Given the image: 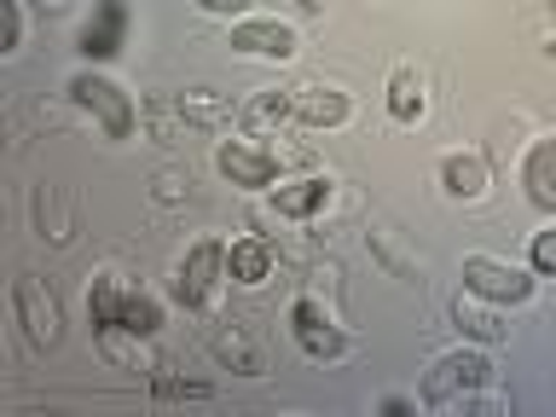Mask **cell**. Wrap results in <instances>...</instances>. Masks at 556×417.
I'll use <instances>...</instances> for the list:
<instances>
[{"instance_id":"1","label":"cell","mask_w":556,"mask_h":417,"mask_svg":"<svg viewBox=\"0 0 556 417\" xmlns=\"http://www.w3.org/2000/svg\"><path fill=\"white\" fill-rule=\"evenodd\" d=\"M232 243L226 238H198L191 250L180 255V273H174V295L191 307V313H215L220 290L232 285V267H226Z\"/></svg>"},{"instance_id":"2","label":"cell","mask_w":556,"mask_h":417,"mask_svg":"<svg viewBox=\"0 0 556 417\" xmlns=\"http://www.w3.org/2000/svg\"><path fill=\"white\" fill-rule=\"evenodd\" d=\"M493 354H486L481 342H464V348H452V354L441 359H429V371H424V400L429 406H446V400H458V394H476V389H493Z\"/></svg>"},{"instance_id":"3","label":"cell","mask_w":556,"mask_h":417,"mask_svg":"<svg viewBox=\"0 0 556 417\" xmlns=\"http://www.w3.org/2000/svg\"><path fill=\"white\" fill-rule=\"evenodd\" d=\"M70 99H76L81 111L93 116L111 139H134V128H139V104H134L128 87L111 81L104 70H76V76H70Z\"/></svg>"},{"instance_id":"4","label":"cell","mask_w":556,"mask_h":417,"mask_svg":"<svg viewBox=\"0 0 556 417\" xmlns=\"http://www.w3.org/2000/svg\"><path fill=\"white\" fill-rule=\"evenodd\" d=\"M464 290H476L486 295V302H498V307H521V302H533V290H539V273L533 267H516V261H504V255H464Z\"/></svg>"},{"instance_id":"5","label":"cell","mask_w":556,"mask_h":417,"mask_svg":"<svg viewBox=\"0 0 556 417\" xmlns=\"http://www.w3.org/2000/svg\"><path fill=\"white\" fill-rule=\"evenodd\" d=\"M174 122L203 128V134H220V128L238 122V111H232V99L215 93V87H186V93H168L163 104H156V134L174 139Z\"/></svg>"},{"instance_id":"6","label":"cell","mask_w":556,"mask_h":417,"mask_svg":"<svg viewBox=\"0 0 556 417\" xmlns=\"http://www.w3.org/2000/svg\"><path fill=\"white\" fill-rule=\"evenodd\" d=\"M290 330H295V342H302L307 359H342L348 348H354V337H348L342 319H337V307H325L319 295H295Z\"/></svg>"},{"instance_id":"7","label":"cell","mask_w":556,"mask_h":417,"mask_svg":"<svg viewBox=\"0 0 556 417\" xmlns=\"http://www.w3.org/2000/svg\"><path fill=\"white\" fill-rule=\"evenodd\" d=\"M12 319L24 325V337L35 348H59V337H64V313H59L52 290L35 273H17L12 278Z\"/></svg>"},{"instance_id":"8","label":"cell","mask_w":556,"mask_h":417,"mask_svg":"<svg viewBox=\"0 0 556 417\" xmlns=\"http://www.w3.org/2000/svg\"><path fill=\"white\" fill-rule=\"evenodd\" d=\"M232 52H243V59H273L285 64L302 52V35H295V24H285V17H232Z\"/></svg>"},{"instance_id":"9","label":"cell","mask_w":556,"mask_h":417,"mask_svg":"<svg viewBox=\"0 0 556 417\" xmlns=\"http://www.w3.org/2000/svg\"><path fill=\"white\" fill-rule=\"evenodd\" d=\"M215 168L232 186H243V191L278 186V151L273 146H255V139H226V146L215 151Z\"/></svg>"},{"instance_id":"10","label":"cell","mask_w":556,"mask_h":417,"mask_svg":"<svg viewBox=\"0 0 556 417\" xmlns=\"http://www.w3.org/2000/svg\"><path fill=\"white\" fill-rule=\"evenodd\" d=\"M290 111L302 128H342L348 116H354V99L342 93V87L330 81H295L290 87Z\"/></svg>"},{"instance_id":"11","label":"cell","mask_w":556,"mask_h":417,"mask_svg":"<svg viewBox=\"0 0 556 417\" xmlns=\"http://www.w3.org/2000/svg\"><path fill=\"white\" fill-rule=\"evenodd\" d=\"M452 325L464 330V342H481V348L510 342V325H504L498 302H486V295H476V290H458V295H452Z\"/></svg>"},{"instance_id":"12","label":"cell","mask_w":556,"mask_h":417,"mask_svg":"<svg viewBox=\"0 0 556 417\" xmlns=\"http://www.w3.org/2000/svg\"><path fill=\"white\" fill-rule=\"evenodd\" d=\"M330 198H337V180L330 174H307V180H278L273 186V208L285 220H313V215H325L330 208Z\"/></svg>"},{"instance_id":"13","label":"cell","mask_w":556,"mask_h":417,"mask_svg":"<svg viewBox=\"0 0 556 417\" xmlns=\"http://www.w3.org/2000/svg\"><path fill=\"white\" fill-rule=\"evenodd\" d=\"M122 35H128V0H93V17H87V29H81V52L93 64L116 59Z\"/></svg>"},{"instance_id":"14","label":"cell","mask_w":556,"mask_h":417,"mask_svg":"<svg viewBox=\"0 0 556 417\" xmlns=\"http://www.w3.org/2000/svg\"><path fill=\"white\" fill-rule=\"evenodd\" d=\"M521 186H528V203L556 215V134L533 139L528 156H521Z\"/></svg>"},{"instance_id":"15","label":"cell","mask_w":556,"mask_h":417,"mask_svg":"<svg viewBox=\"0 0 556 417\" xmlns=\"http://www.w3.org/2000/svg\"><path fill=\"white\" fill-rule=\"evenodd\" d=\"M429 111V93H424V70L417 64H394L389 70V116L400 128H417Z\"/></svg>"},{"instance_id":"16","label":"cell","mask_w":556,"mask_h":417,"mask_svg":"<svg viewBox=\"0 0 556 417\" xmlns=\"http://www.w3.org/2000/svg\"><path fill=\"white\" fill-rule=\"evenodd\" d=\"M441 186H446V198H458V203L486 198V156L481 151H446L441 156Z\"/></svg>"},{"instance_id":"17","label":"cell","mask_w":556,"mask_h":417,"mask_svg":"<svg viewBox=\"0 0 556 417\" xmlns=\"http://www.w3.org/2000/svg\"><path fill=\"white\" fill-rule=\"evenodd\" d=\"M273 261H278V243L273 238H232V255H226V267H232V285H267L273 278Z\"/></svg>"},{"instance_id":"18","label":"cell","mask_w":556,"mask_h":417,"mask_svg":"<svg viewBox=\"0 0 556 417\" xmlns=\"http://www.w3.org/2000/svg\"><path fill=\"white\" fill-rule=\"evenodd\" d=\"M128 278L122 273H99L93 285H87V319H93V330H116L122 325V307H128Z\"/></svg>"},{"instance_id":"19","label":"cell","mask_w":556,"mask_h":417,"mask_svg":"<svg viewBox=\"0 0 556 417\" xmlns=\"http://www.w3.org/2000/svg\"><path fill=\"white\" fill-rule=\"evenodd\" d=\"M208 348H215V359L232 365L238 377H261V371H267V359H261V348L250 342V330H243V325H215Z\"/></svg>"},{"instance_id":"20","label":"cell","mask_w":556,"mask_h":417,"mask_svg":"<svg viewBox=\"0 0 556 417\" xmlns=\"http://www.w3.org/2000/svg\"><path fill=\"white\" fill-rule=\"evenodd\" d=\"M35 226H41V238H52L59 250H64L70 238H76V220H70L59 186H35Z\"/></svg>"},{"instance_id":"21","label":"cell","mask_w":556,"mask_h":417,"mask_svg":"<svg viewBox=\"0 0 556 417\" xmlns=\"http://www.w3.org/2000/svg\"><path fill=\"white\" fill-rule=\"evenodd\" d=\"M238 122H243L250 134H261V128H285V122H295V111H290V87H273V93H255V99L238 111Z\"/></svg>"},{"instance_id":"22","label":"cell","mask_w":556,"mask_h":417,"mask_svg":"<svg viewBox=\"0 0 556 417\" xmlns=\"http://www.w3.org/2000/svg\"><path fill=\"white\" fill-rule=\"evenodd\" d=\"M116 330H128V337H156L163 330V302H156L151 290H128V307H122V325Z\"/></svg>"},{"instance_id":"23","label":"cell","mask_w":556,"mask_h":417,"mask_svg":"<svg viewBox=\"0 0 556 417\" xmlns=\"http://www.w3.org/2000/svg\"><path fill=\"white\" fill-rule=\"evenodd\" d=\"M151 394L156 400H208V382H191V377H174L168 365H151Z\"/></svg>"},{"instance_id":"24","label":"cell","mask_w":556,"mask_h":417,"mask_svg":"<svg viewBox=\"0 0 556 417\" xmlns=\"http://www.w3.org/2000/svg\"><path fill=\"white\" fill-rule=\"evenodd\" d=\"M528 267H533L539 278H556V226L533 232V243H528Z\"/></svg>"},{"instance_id":"25","label":"cell","mask_w":556,"mask_h":417,"mask_svg":"<svg viewBox=\"0 0 556 417\" xmlns=\"http://www.w3.org/2000/svg\"><path fill=\"white\" fill-rule=\"evenodd\" d=\"M24 29H29L24 0H7V47H0V52H17V47H24Z\"/></svg>"},{"instance_id":"26","label":"cell","mask_w":556,"mask_h":417,"mask_svg":"<svg viewBox=\"0 0 556 417\" xmlns=\"http://www.w3.org/2000/svg\"><path fill=\"white\" fill-rule=\"evenodd\" d=\"M198 12H215V17H250L255 0H191Z\"/></svg>"},{"instance_id":"27","label":"cell","mask_w":556,"mask_h":417,"mask_svg":"<svg viewBox=\"0 0 556 417\" xmlns=\"http://www.w3.org/2000/svg\"><path fill=\"white\" fill-rule=\"evenodd\" d=\"M382 412H389V417H406V412H417V400H412V394H389V400H382Z\"/></svg>"},{"instance_id":"28","label":"cell","mask_w":556,"mask_h":417,"mask_svg":"<svg viewBox=\"0 0 556 417\" xmlns=\"http://www.w3.org/2000/svg\"><path fill=\"white\" fill-rule=\"evenodd\" d=\"M156 198H180V174H156Z\"/></svg>"},{"instance_id":"29","label":"cell","mask_w":556,"mask_h":417,"mask_svg":"<svg viewBox=\"0 0 556 417\" xmlns=\"http://www.w3.org/2000/svg\"><path fill=\"white\" fill-rule=\"evenodd\" d=\"M35 7H41V12H52V17H59V12H70V7H76V0H35Z\"/></svg>"},{"instance_id":"30","label":"cell","mask_w":556,"mask_h":417,"mask_svg":"<svg viewBox=\"0 0 556 417\" xmlns=\"http://www.w3.org/2000/svg\"><path fill=\"white\" fill-rule=\"evenodd\" d=\"M545 52H551V59H556V35H551V41H545Z\"/></svg>"}]
</instances>
